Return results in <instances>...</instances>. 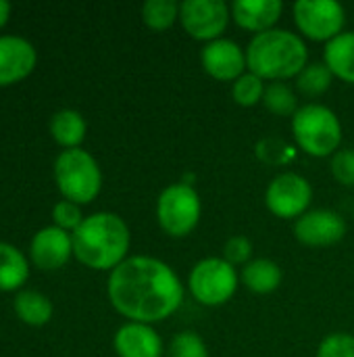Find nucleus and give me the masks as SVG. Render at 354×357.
Segmentation results:
<instances>
[{
    "instance_id": "obj_22",
    "label": "nucleus",
    "mask_w": 354,
    "mask_h": 357,
    "mask_svg": "<svg viewBox=\"0 0 354 357\" xmlns=\"http://www.w3.org/2000/svg\"><path fill=\"white\" fill-rule=\"evenodd\" d=\"M261 105L269 113H273L277 117H290V119L300 109L298 92L288 82H269L267 88H265V96H263Z\"/></svg>"
},
{
    "instance_id": "obj_28",
    "label": "nucleus",
    "mask_w": 354,
    "mask_h": 357,
    "mask_svg": "<svg viewBox=\"0 0 354 357\" xmlns=\"http://www.w3.org/2000/svg\"><path fill=\"white\" fill-rule=\"evenodd\" d=\"M252 251H255V245L248 236L244 234H236V236H230L223 245V259L227 264H232L234 268L238 266H246L252 261Z\"/></svg>"
},
{
    "instance_id": "obj_12",
    "label": "nucleus",
    "mask_w": 354,
    "mask_h": 357,
    "mask_svg": "<svg viewBox=\"0 0 354 357\" xmlns=\"http://www.w3.org/2000/svg\"><path fill=\"white\" fill-rule=\"evenodd\" d=\"M200 65L207 75L217 82H236L242 73L248 71L246 48H242L232 38H219L202 46Z\"/></svg>"
},
{
    "instance_id": "obj_15",
    "label": "nucleus",
    "mask_w": 354,
    "mask_h": 357,
    "mask_svg": "<svg viewBox=\"0 0 354 357\" xmlns=\"http://www.w3.org/2000/svg\"><path fill=\"white\" fill-rule=\"evenodd\" d=\"M115 354L119 357H163L165 345L161 335L150 324L125 322L113 339Z\"/></svg>"
},
{
    "instance_id": "obj_26",
    "label": "nucleus",
    "mask_w": 354,
    "mask_h": 357,
    "mask_svg": "<svg viewBox=\"0 0 354 357\" xmlns=\"http://www.w3.org/2000/svg\"><path fill=\"white\" fill-rule=\"evenodd\" d=\"M265 88H267L265 79H261L259 75L246 71L232 84V98H234L236 105H240L244 109H250V107H257V105L263 102Z\"/></svg>"
},
{
    "instance_id": "obj_8",
    "label": "nucleus",
    "mask_w": 354,
    "mask_h": 357,
    "mask_svg": "<svg viewBox=\"0 0 354 357\" xmlns=\"http://www.w3.org/2000/svg\"><path fill=\"white\" fill-rule=\"evenodd\" d=\"M292 17L303 38L325 44L340 36L346 25V8L338 0H296Z\"/></svg>"
},
{
    "instance_id": "obj_3",
    "label": "nucleus",
    "mask_w": 354,
    "mask_h": 357,
    "mask_svg": "<svg viewBox=\"0 0 354 357\" xmlns=\"http://www.w3.org/2000/svg\"><path fill=\"white\" fill-rule=\"evenodd\" d=\"M73 255L92 270H115L127 259L131 234L125 220L111 211H98L83 218L71 234Z\"/></svg>"
},
{
    "instance_id": "obj_21",
    "label": "nucleus",
    "mask_w": 354,
    "mask_h": 357,
    "mask_svg": "<svg viewBox=\"0 0 354 357\" xmlns=\"http://www.w3.org/2000/svg\"><path fill=\"white\" fill-rule=\"evenodd\" d=\"M15 312L21 322L31 326H44L52 318V303L38 291H21L15 297Z\"/></svg>"
},
{
    "instance_id": "obj_5",
    "label": "nucleus",
    "mask_w": 354,
    "mask_h": 357,
    "mask_svg": "<svg viewBox=\"0 0 354 357\" xmlns=\"http://www.w3.org/2000/svg\"><path fill=\"white\" fill-rule=\"evenodd\" d=\"M54 180L65 201L92 203L102 188L98 161L83 149H67L54 161Z\"/></svg>"
},
{
    "instance_id": "obj_7",
    "label": "nucleus",
    "mask_w": 354,
    "mask_h": 357,
    "mask_svg": "<svg viewBox=\"0 0 354 357\" xmlns=\"http://www.w3.org/2000/svg\"><path fill=\"white\" fill-rule=\"evenodd\" d=\"M188 293L204 307H219L234 299L240 287L238 270L223 257H204L188 274Z\"/></svg>"
},
{
    "instance_id": "obj_13",
    "label": "nucleus",
    "mask_w": 354,
    "mask_h": 357,
    "mask_svg": "<svg viewBox=\"0 0 354 357\" xmlns=\"http://www.w3.org/2000/svg\"><path fill=\"white\" fill-rule=\"evenodd\" d=\"M73 255V238L69 232L48 226L35 232L31 238V259L40 270H58Z\"/></svg>"
},
{
    "instance_id": "obj_24",
    "label": "nucleus",
    "mask_w": 354,
    "mask_h": 357,
    "mask_svg": "<svg viewBox=\"0 0 354 357\" xmlns=\"http://www.w3.org/2000/svg\"><path fill=\"white\" fill-rule=\"evenodd\" d=\"M298 146L288 142L282 136H263L257 144H255V155L261 163L265 165H273V167H282L288 165L296 159Z\"/></svg>"
},
{
    "instance_id": "obj_10",
    "label": "nucleus",
    "mask_w": 354,
    "mask_h": 357,
    "mask_svg": "<svg viewBox=\"0 0 354 357\" xmlns=\"http://www.w3.org/2000/svg\"><path fill=\"white\" fill-rule=\"evenodd\" d=\"M232 21V6L225 0H184L179 2V23L184 31L198 42L223 38Z\"/></svg>"
},
{
    "instance_id": "obj_23",
    "label": "nucleus",
    "mask_w": 354,
    "mask_h": 357,
    "mask_svg": "<svg viewBox=\"0 0 354 357\" xmlns=\"http://www.w3.org/2000/svg\"><path fill=\"white\" fill-rule=\"evenodd\" d=\"M334 82V73L330 71V67L321 61H309V65L298 73V77L294 79V88L298 94L307 96V98H319L323 96L330 86Z\"/></svg>"
},
{
    "instance_id": "obj_6",
    "label": "nucleus",
    "mask_w": 354,
    "mask_h": 357,
    "mask_svg": "<svg viewBox=\"0 0 354 357\" xmlns=\"http://www.w3.org/2000/svg\"><path fill=\"white\" fill-rule=\"evenodd\" d=\"M156 222L161 230L171 238H186L196 230L202 218V199L194 184L173 182L159 192Z\"/></svg>"
},
{
    "instance_id": "obj_29",
    "label": "nucleus",
    "mask_w": 354,
    "mask_h": 357,
    "mask_svg": "<svg viewBox=\"0 0 354 357\" xmlns=\"http://www.w3.org/2000/svg\"><path fill=\"white\" fill-rule=\"evenodd\" d=\"M315 357H354V337L348 333H332L323 337Z\"/></svg>"
},
{
    "instance_id": "obj_20",
    "label": "nucleus",
    "mask_w": 354,
    "mask_h": 357,
    "mask_svg": "<svg viewBox=\"0 0 354 357\" xmlns=\"http://www.w3.org/2000/svg\"><path fill=\"white\" fill-rule=\"evenodd\" d=\"M27 276L29 268L23 253L8 243H0V291L21 289Z\"/></svg>"
},
{
    "instance_id": "obj_4",
    "label": "nucleus",
    "mask_w": 354,
    "mask_h": 357,
    "mask_svg": "<svg viewBox=\"0 0 354 357\" xmlns=\"http://www.w3.org/2000/svg\"><path fill=\"white\" fill-rule=\"evenodd\" d=\"M342 121L334 109L321 102H305L292 117V138L309 157H334L342 144Z\"/></svg>"
},
{
    "instance_id": "obj_31",
    "label": "nucleus",
    "mask_w": 354,
    "mask_h": 357,
    "mask_svg": "<svg viewBox=\"0 0 354 357\" xmlns=\"http://www.w3.org/2000/svg\"><path fill=\"white\" fill-rule=\"evenodd\" d=\"M332 176L342 186H354V149H340L332 157Z\"/></svg>"
},
{
    "instance_id": "obj_14",
    "label": "nucleus",
    "mask_w": 354,
    "mask_h": 357,
    "mask_svg": "<svg viewBox=\"0 0 354 357\" xmlns=\"http://www.w3.org/2000/svg\"><path fill=\"white\" fill-rule=\"evenodd\" d=\"M35 48L21 36H0V86L27 77L35 67Z\"/></svg>"
},
{
    "instance_id": "obj_1",
    "label": "nucleus",
    "mask_w": 354,
    "mask_h": 357,
    "mask_svg": "<svg viewBox=\"0 0 354 357\" xmlns=\"http://www.w3.org/2000/svg\"><path fill=\"white\" fill-rule=\"evenodd\" d=\"M106 293L111 305L127 322L152 326L182 307L186 287L167 261L150 255H131L111 272Z\"/></svg>"
},
{
    "instance_id": "obj_27",
    "label": "nucleus",
    "mask_w": 354,
    "mask_h": 357,
    "mask_svg": "<svg viewBox=\"0 0 354 357\" xmlns=\"http://www.w3.org/2000/svg\"><path fill=\"white\" fill-rule=\"evenodd\" d=\"M167 357H209V347L196 331H182L169 341Z\"/></svg>"
},
{
    "instance_id": "obj_9",
    "label": "nucleus",
    "mask_w": 354,
    "mask_h": 357,
    "mask_svg": "<svg viewBox=\"0 0 354 357\" xmlns=\"http://www.w3.org/2000/svg\"><path fill=\"white\" fill-rule=\"evenodd\" d=\"M313 201L311 182L296 172L277 174L265 188V205L280 220H298Z\"/></svg>"
},
{
    "instance_id": "obj_2",
    "label": "nucleus",
    "mask_w": 354,
    "mask_h": 357,
    "mask_svg": "<svg viewBox=\"0 0 354 357\" xmlns=\"http://www.w3.org/2000/svg\"><path fill=\"white\" fill-rule=\"evenodd\" d=\"M246 63L248 71L267 84L296 79L309 65V46L300 33L273 27L250 38L246 46Z\"/></svg>"
},
{
    "instance_id": "obj_17",
    "label": "nucleus",
    "mask_w": 354,
    "mask_h": 357,
    "mask_svg": "<svg viewBox=\"0 0 354 357\" xmlns=\"http://www.w3.org/2000/svg\"><path fill=\"white\" fill-rule=\"evenodd\" d=\"M284 272L277 261L267 257H257L246 264L240 272V282L255 295H271L280 289Z\"/></svg>"
},
{
    "instance_id": "obj_30",
    "label": "nucleus",
    "mask_w": 354,
    "mask_h": 357,
    "mask_svg": "<svg viewBox=\"0 0 354 357\" xmlns=\"http://www.w3.org/2000/svg\"><path fill=\"white\" fill-rule=\"evenodd\" d=\"M52 220H54V226L65 230V232H75L81 222H83V215H81V209L77 203H71V201H58L54 207H52Z\"/></svg>"
},
{
    "instance_id": "obj_16",
    "label": "nucleus",
    "mask_w": 354,
    "mask_h": 357,
    "mask_svg": "<svg viewBox=\"0 0 354 357\" xmlns=\"http://www.w3.org/2000/svg\"><path fill=\"white\" fill-rule=\"evenodd\" d=\"M230 6L236 25L252 36L273 29L284 13L282 0H236Z\"/></svg>"
},
{
    "instance_id": "obj_19",
    "label": "nucleus",
    "mask_w": 354,
    "mask_h": 357,
    "mask_svg": "<svg viewBox=\"0 0 354 357\" xmlns=\"http://www.w3.org/2000/svg\"><path fill=\"white\" fill-rule=\"evenodd\" d=\"M86 132H88V126L79 111L63 109V111H56L50 119V134L61 146H65V151L79 149V144L86 138Z\"/></svg>"
},
{
    "instance_id": "obj_33",
    "label": "nucleus",
    "mask_w": 354,
    "mask_h": 357,
    "mask_svg": "<svg viewBox=\"0 0 354 357\" xmlns=\"http://www.w3.org/2000/svg\"><path fill=\"white\" fill-rule=\"evenodd\" d=\"M353 220H354V207H353Z\"/></svg>"
},
{
    "instance_id": "obj_11",
    "label": "nucleus",
    "mask_w": 354,
    "mask_h": 357,
    "mask_svg": "<svg viewBox=\"0 0 354 357\" xmlns=\"http://www.w3.org/2000/svg\"><path fill=\"white\" fill-rule=\"evenodd\" d=\"M346 220L332 209H309L294 222V238L305 247H332L346 236Z\"/></svg>"
},
{
    "instance_id": "obj_18",
    "label": "nucleus",
    "mask_w": 354,
    "mask_h": 357,
    "mask_svg": "<svg viewBox=\"0 0 354 357\" xmlns=\"http://www.w3.org/2000/svg\"><path fill=\"white\" fill-rule=\"evenodd\" d=\"M323 63L330 67L334 77L354 84V31H342L330 40L323 48Z\"/></svg>"
},
{
    "instance_id": "obj_32",
    "label": "nucleus",
    "mask_w": 354,
    "mask_h": 357,
    "mask_svg": "<svg viewBox=\"0 0 354 357\" xmlns=\"http://www.w3.org/2000/svg\"><path fill=\"white\" fill-rule=\"evenodd\" d=\"M8 15H10V4L0 0V27L8 21Z\"/></svg>"
},
{
    "instance_id": "obj_25",
    "label": "nucleus",
    "mask_w": 354,
    "mask_h": 357,
    "mask_svg": "<svg viewBox=\"0 0 354 357\" xmlns=\"http://www.w3.org/2000/svg\"><path fill=\"white\" fill-rule=\"evenodd\" d=\"M142 21L154 31H165L179 21V2L175 0H146L142 4Z\"/></svg>"
}]
</instances>
